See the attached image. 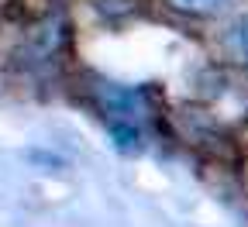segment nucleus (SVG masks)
Instances as JSON below:
<instances>
[{"label":"nucleus","mask_w":248,"mask_h":227,"mask_svg":"<svg viewBox=\"0 0 248 227\" xmlns=\"http://www.w3.org/2000/svg\"><path fill=\"white\" fill-rule=\"evenodd\" d=\"M234 4V0H169V7L179 14H193V17H210V14H221Z\"/></svg>","instance_id":"f03ea898"},{"label":"nucleus","mask_w":248,"mask_h":227,"mask_svg":"<svg viewBox=\"0 0 248 227\" xmlns=\"http://www.w3.org/2000/svg\"><path fill=\"white\" fill-rule=\"evenodd\" d=\"M110 138L121 151H138L141 148V135H138V127L135 124H110Z\"/></svg>","instance_id":"20e7f679"},{"label":"nucleus","mask_w":248,"mask_h":227,"mask_svg":"<svg viewBox=\"0 0 248 227\" xmlns=\"http://www.w3.org/2000/svg\"><path fill=\"white\" fill-rule=\"evenodd\" d=\"M231 45H234V52L248 62V14L234 21V28H231Z\"/></svg>","instance_id":"39448f33"},{"label":"nucleus","mask_w":248,"mask_h":227,"mask_svg":"<svg viewBox=\"0 0 248 227\" xmlns=\"http://www.w3.org/2000/svg\"><path fill=\"white\" fill-rule=\"evenodd\" d=\"M104 100H107L114 110H121V114H131V110L141 104V90H117V86H107V90H104Z\"/></svg>","instance_id":"7ed1b4c3"},{"label":"nucleus","mask_w":248,"mask_h":227,"mask_svg":"<svg viewBox=\"0 0 248 227\" xmlns=\"http://www.w3.org/2000/svg\"><path fill=\"white\" fill-rule=\"evenodd\" d=\"M62 38H66V24H62L59 17H48L38 28L28 31V38H24V45H21L17 55L28 62V66H35V62H48V59H55Z\"/></svg>","instance_id":"f257e3e1"}]
</instances>
